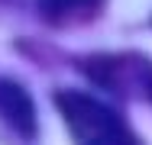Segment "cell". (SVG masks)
I'll list each match as a JSON object with an SVG mask.
<instances>
[{
    "instance_id": "1",
    "label": "cell",
    "mask_w": 152,
    "mask_h": 145,
    "mask_svg": "<svg viewBox=\"0 0 152 145\" xmlns=\"http://www.w3.org/2000/svg\"><path fill=\"white\" fill-rule=\"evenodd\" d=\"M55 107L65 116V126L78 145H139L123 116L81 90H58Z\"/></svg>"
},
{
    "instance_id": "2",
    "label": "cell",
    "mask_w": 152,
    "mask_h": 145,
    "mask_svg": "<svg viewBox=\"0 0 152 145\" xmlns=\"http://www.w3.org/2000/svg\"><path fill=\"white\" fill-rule=\"evenodd\" d=\"M0 113H3V119H7L20 136L29 139L32 132H36V110H32L29 94L20 84L0 81Z\"/></svg>"
},
{
    "instance_id": "3",
    "label": "cell",
    "mask_w": 152,
    "mask_h": 145,
    "mask_svg": "<svg viewBox=\"0 0 152 145\" xmlns=\"http://www.w3.org/2000/svg\"><path fill=\"white\" fill-rule=\"evenodd\" d=\"M104 0H42V10L52 20H75V16H88L100 7Z\"/></svg>"
},
{
    "instance_id": "4",
    "label": "cell",
    "mask_w": 152,
    "mask_h": 145,
    "mask_svg": "<svg viewBox=\"0 0 152 145\" xmlns=\"http://www.w3.org/2000/svg\"><path fill=\"white\" fill-rule=\"evenodd\" d=\"M149 94H152V81H149Z\"/></svg>"
}]
</instances>
